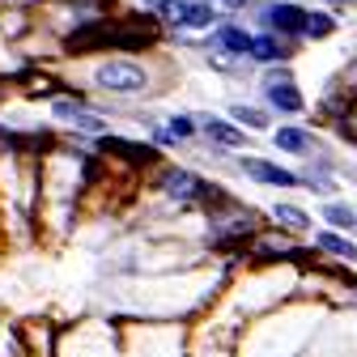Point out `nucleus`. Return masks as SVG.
Wrapping results in <instances>:
<instances>
[{
    "label": "nucleus",
    "mask_w": 357,
    "mask_h": 357,
    "mask_svg": "<svg viewBox=\"0 0 357 357\" xmlns=\"http://www.w3.org/2000/svg\"><path fill=\"white\" fill-rule=\"evenodd\" d=\"M98 85L115 89V94H137V89H145V68L128 64V60H107L98 68Z\"/></svg>",
    "instance_id": "f257e3e1"
},
{
    "label": "nucleus",
    "mask_w": 357,
    "mask_h": 357,
    "mask_svg": "<svg viewBox=\"0 0 357 357\" xmlns=\"http://www.w3.org/2000/svg\"><path fill=\"white\" fill-rule=\"evenodd\" d=\"M162 22H166V26L200 30V26H213V9H208V0H174V9H170Z\"/></svg>",
    "instance_id": "f03ea898"
},
{
    "label": "nucleus",
    "mask_w": 357,
    "mask_h": 357,
    "mask_svg": "<svg viewBox=\"0 0 357 357\" xmlns=\"http://www.w3.org/2000/svg\"><path fill=\"white\" fill-rule=\"evenodd\" d=\"M264 22H268V30L273 34H302V26H306V9L302 5H268L264 9Z\"/></svg>",
    "instance_id": "7ed1b4c3"
},
{
    "label": "nucleus",
    "mask_w": 357,
    "mask_h": 357,
    "mask_svg": "<svg viewBox=\"0 0 357 357\" xmlns=\"http://www.w3.org/2000/svg\"><path fill=\"white\" fill-rule=\"evenodd\" d=\"M243 170H247L251 178H259V183H277V188H298V183H302L294 170H285V166H277V162H259V158H243Z\"/></svg>",
    "instance_id": "20e7f679"
},
{
    "label": "nucleus",
    "mask_w": 357,
    "mask_h": 357,
    "mask_svg": "<svg viewBox=\"0 0 357 357\" xmlns=\"http://www.w3.org/2000/svg\"><path fill=\"white\" fill-rule=\"evenodd\" d=\"M264 85H268V102H273L277 111H285V115H298V111L306 107V98L298 94L294 77H277V81H264Z\"/></svg>",
    "instance_id": "39448f33"
},
{
    "label": "nucleus",
    "mask_w": 357,
    "mask_h": 357,
    "mask_svg": "<svg viewBox=\"0 0 357 357\" xmlns=\"http://www.w3.org/2000/svg\"><path fill=\"white\" fill-rule=\"evenodd\" d=\"M213 230H217V238H247V234H255V213L234 208L230 217H213Z\"/></svg>",
    "instance_id": "423d86ee"
},
{
    "label": "nucleus",
    "mask_w": 357,
    "mask_h": 357,
    "mask_svg": "<svg viewBox=\"0 0 357 357\" xmlns=\"http://www.w3.org/2000/svg\"><path fill=\"white\" fill-rule=\"evenodd\" d=\"M277 149H285V153H306V149H315V137H310L306 128H277Z\"/></svg>",
    "instance_id": "0eeeda50"
},
{
    "label": "nucleus",
    "mask_w": 357,
    "mask_h": 357,
    "mask_svg": "<svg viewBox=\"0 0 357 357\" xmlns=\"http://www.w3.org/2000/svg\"><path fill=\"white\" fill-rule=\"evenodd\" d=\"M217 43L226 52H234V56H251V47H255V38L247 30H238V26H217Z\"/></svg>",
    "instance_id": "6e6552de"
},
{
    "label": "nucleus",
    "mask_w": 357,
    "mask_h": 357,
    "mask_svg": "<svg viewBox=\"0 0 357 357\" xmlns=\"http://www.w3.org/2000/svg\"><path fill=\"white\" fill-rule=\"evenodd\" d=\"M102 153H119V158H128V162H153V149H145V145H132V141H119V137H102Z\"/></svg>",
    "instance_id": "1a4fd4ad"
},
{
    "label": "nucleus",
    "mask_w": 357,
    "mask_h": 357,
    "mask_svg": "<svg viewBox=\"0 0 357 357\" xmlns=\"http://www.w3.org/2000/svg\"><path fill=\"white\" fill-rule=\"evenodd\" d=\"M285 56H289V52H285L281 34H259L255 47H251V60H259V64H273V60H285Z\"/></svg>",
    "instance_id": "9d476101"
},
{
    "label": "nucleus",
    "mask_w": 357,
    "mask_h": 357,
    "mask_svg": "<svg viewBox=\"0 0 357 357\" xmlns=\"http://www.w3.org/2000/svg\"><path fill=\"white\" fill-rule=\"evenodd\" d=\"M200 128L208 132L217 145H243V128H234V123H226V119H217V115H208Z\"/></svg>",
    "instance_id": "9b49d317"
},
{
    "label": "nucleus",
    "mask_w": 357,
    "mask_h": 357,
    "mask_svg": "<svg viewBox=\"0 0 357 357\" xmlns=\"http://www.w3.org/2000/svg\"><path fill=\"white\" fill-rule=\"evenodd\" d=\"M56 115H60V119H73V123H77L81 132H102V128H107V123H102L98 115H85V111H81L77 102H56Z\"/></svg>",
    "instance_id": "f8f14e48"
},
{
    "label": "nucleus",
    "mask_w": 357,
    "mask_h": 357,
    "mask_svg": "<svg viewBox=\"0 0 357 357\" xmlns=\"http://www.w3.org/2000/svg\"><path fill=\"white\" fill-rule=\"evenodd\" d=\"M332 34H336V17L332 13H306L302 38H332Z\"/></svg>",
    "instance_id": "ddd939ff"
},
{
    "label": "nucleus",
    "mask_w": 357,
    "mask_h": 357,
    "mask_svg": "<svg viewBox=\"0 0 357 357\" xmlns=\"http://www.w3.org/2000/svg\"><path fill=\"white\" fill-rule=\"evenodd\" d=\"M255 255L259 259H289V255H302V251H294L285 238H259L255 243Z\"/></svg>",
    "instance_id": "4468645a"
},
{
    "label": "nucleus",
    "mask_w": 357,
    "mask_h": 357,
    "mask_svg": "<svg viewBox=\"0 0 357 357\" xmlns=\"http://www.w3.org/2000/svg\"><path fill=\"white\" fill-rule=\"evenodd\" d=\"M319 247H324V251H332V255H340V259H349V264L357 259V247H353L349 238L332 234V230H324V234H319Z\"/></svg>",
    "instance_id": "2eb2a0df"
},
{
    "label": "nucleus",
    "mask_w": 357,
    "mask_h": 357,
    "mask_svg": "<svg viewBox=\"0 0 357 357\" xmlns=\"http://www.w3.org/2000/svg\"><path fill=\"white\" fill-rule=\"evenodd\" d=\"M273 217L281 221V226H289V230H306V226H310V217H306L302 208H294V204H277Z\"/></svg>",
    "instance_id": "dca6fc26"
},
{
    "label": "nucleus",
    "mask_w": 357,
    "mask_h": 357,
    "mask_svg": "<svg viewBox=\"0 0 357 357\" xmlns=\"http://www.w3.org/2000/svg\"><path fill=\"white\" fill-rule=\"evenodd\" d=\"M324 217L332 221V226H340V230H357V213H353L349 204H328Z\"/></svg>",
    "instance_id": "f3484780"
},
{
    "label": "nucleus",
    "mask_w": 357,
    "mask_h": 357,
    "mask_svg": "<svg viewBox=\"0 0 357 357\" xmlns=\"http://www.w3.org/2000/svg\"><path fill=\"white\" fill-rule=\"evenodd\" d=\"M166 128H170V137H174V141H188V137H196V119H192V115H174Z\"/></svg>",
    "instance_id": "a211bd4d"
},
{
    "label": "nucleus",
    "mask_w": 357,
    "mask_h": 357,
    "mask_svg": "<svg viewBox=\"0 0 357 357\" xmlns=\"http://www.w3.org/2000/svg\"><path fill=\"white\" fill-rule=\"evenodd\" d=\"M234 119H238V123H247V128H268V115H264V111H255V107H243V102L234 107Z\"/></svg>",
    "instance_id": "6ab92c4d"
},
{
    "label": "nucleus",
    "mask_w": 357,
    "mask_h": 357,
    "mask_svg": "<svg viewBox=\"0 0 357 357\" xmlns=\"http://www.w3.org/2000/svg\"><path fill=\"white\" fill-rule=\"evenodd\" d=\"M145 5H149V9H153V13H162V17H166V13H170V9H174V0H145Z\"/></svg>",
    "instance_id": "aec40b11"
},
{
    "label": "nucleus",
    "mask_w": 357,
    "mask_h": 357,
    "mask_svg": "<svg viewBox=\"0 0 357 357\" xmlns=\"http://www.w3.org/2000/svg\"><path fill=\"white\" fill-rule=\"evenodd\" d=\"M344 128H349V132H353V137H357V102H353V111H349V119L340 123V132H344Z\"/></svg>",
    "instance_id": "412c9836"
},
{
    "label": "nucleus",
    "mask_w": 357,
    "mask_h": 357,
    "mask_svg": "<svg viewBox=\"0 0 357 357\" xmlns=\"http://www.w3.org/2000/svg\"><path fill=\"white\" fill-rule=\"evenodd\" d=\"M328 9H357V0H324Z\"/></svg>",
    "instance_id": "4be33fe9"
},
{
    "label": "nucleus",
    "mask_w": 357,
    "mask_h": 357,
    "mask_svg": "<svg viewBox=\"0 0 357 357\" xmlns=\"http://www.w3.org/2000/svg\"><path fill=\"white\" fill-rule=\"evenodd\" d=\"M73 5H81V9H98V5H111V0H73Z\"/></svg>",
    "instance_id": "5701e85b"
},
{
    "label": "nucleus",
    "mask_w": 357,
    "mask_h": 357,
    "mask_svg": "<svg viewBox=\"0 0 357 357\" xmlns=\"http://www.w3.org/2000/svg\"><path fill=\"white\" fill-rule=\"evenodd\" d=\"M17 5H34V0H17Z\"/></svg>",
    "instance_id": "b1692460"
},
{
    "label": "nucleus",
    "mask_w": 357,
    "mask_h": 357,
    "mask_svg": "<svg viewBox=\"0 0 357 357\" xmlns=\"http://www.w3.org/2000/svg\"><path fill=\"white\" fill-rule=\"evenodd\" d=\"M294 5H306V0H294Z\"/></svg>",
    "instance_id": "393cba45"
}]
</instances>
